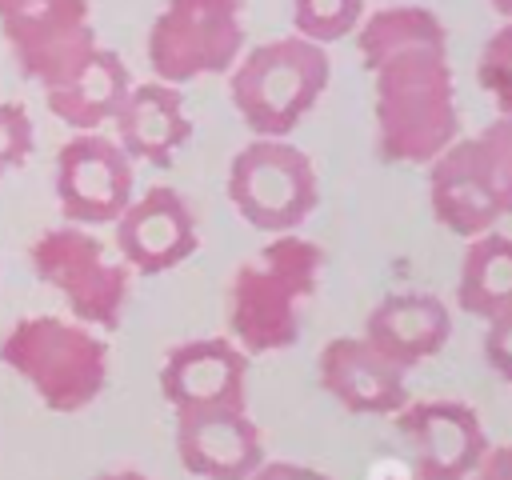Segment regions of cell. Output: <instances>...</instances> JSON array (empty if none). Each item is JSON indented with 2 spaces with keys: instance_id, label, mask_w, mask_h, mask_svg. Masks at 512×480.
Wrapping results in <instances>:
<instances>
[{
  "instance_id": "6da1fadb",
  "label": "cell",
  "mask_w": 512,
  "mask_h": 480,
  "mask_svg": "<svg viewBox=\"0 0 512 480\" xmlns=\"http://www.w3.org/2000/svg\"><path fill=\"white\" fill-rule=\"evenodd\" d=\"M356 52L372 76L380 160L428 164L460 136L448 28L432 8L388 4L380 12H364L356 28Z\"/></svg>"
},
{
  "instance_id": "7a4b0ae2",
  "label": "cell",
  "mask_w": 512,
  "mask_h": 480,
  "mask_svg": "<svg viewBox=\"0 0 512 480\" xmlns=\"http://www.w3.org/2000/svg\"><path fill=\"white\" fill-rule=\"evenodd\" d=\"M324 252L300 232L272 236L248 256L228 288V332L248 356H268L300 340L304 308L320 292Z\"/></svg>"
},
{
  "instance_id": "3957f363",
  "label": "cell",
  "mask_w": 512,
  "mask_h": 480,
  "mask_svg": "<svg viewBox=\"0 0 512 480\" xmlns=\"http://www.w3.org/2000/svg\"><path fill=\"white\" fill-rule=\"evenodd\" d=\"M0 364L28 380L48 412L72 416L100 400L108 384V340L80 320L24 316L4 332Z\"/></svg>"
},
{
  "instance_id": "277c9868",
  "label": "cell",
  "mask_w": 512,
  "mask_h": 480,
  "mask_svg": "<svg viewBox=\"0 0 512 480\" xmlns=\"http://www.w3.org/2000/svg\"><path fill=\"white\" fill-rule=\"evenodd\" d=\"M328 80V48L292 32L240 52V60L228 72V92L252 136L288 140L300 128V120L316 108Z\"/></svg>"
},
{
  "instance_id": "5b68a950",
  "label": "cell",
  "mask_w": 512,
  "mask_h": 480,
  "mask_svg": "<svg viewBox=\"0 0 512 480\" xmlns=\"http://www.w3.org/2000/svg\"><path fill=\"white\" fill-rule=\"evenodd\" d=\"M28 264L40 284L60 292L72 320H80L92 332L120 328L132 296V272L120 256L112 260L108 244L96 232L80 224L44 228L28 248Z\"/></svg>"
},
{
  "instance_id": "8992f818",
  "label": "cell",
  "mask_w": 512,
  "mask_h": 480,
  "mask_svg": "<svg viewBox=\"0 0 512 480\" xmlns=\"http://www.w3.org/2000/svg\"><path fill=\"white\" fill-rule=\"evenodd\" d=\"M228 200L244 224L268 236L300 232V224L320 204V180L308 160L288 140L252 136L228 164Z\"/></svg>"
},
{
  "instance_id": "52a82bcc",
  "label": "cell",
  "mask_w": 512,
  "mask_h": 480,
  "mask_svg": "<svg viewBox=\"0 0 512 480\" xmlns=\"http://www.w3.org/2000/svg\"><path fill=\"white\" fill-rule=\"evenodd\" d=\"M144 48L164 84L224 76L244 52V0H164Z\"/></svg>"
},
{
  "instance_id": "ba28073f",
  "label": "cell",
  "mask_w": 512,
  "mask_h": 480,
  "mask_svg": "<svg viewBox=\"0 0 512 480\" xmlns=\"http://www.w3.org/2000/svg\"><path fill=\"white\" fill-rule=\"evenodd\" d=\"M0 32L16 68L44 92L100 48L88 0H0Z\"/></svg>"
},
{
  "instance_id": "9c48e42d",
  "label": "cell",
  "mask_w": 512,
  "mask_h": 480,
  "mask_svg": "<svg viewBox=\"0 0 512 480\" xmlns=\"http://www.w3.org/2000/svg\"><path fill=\"white\" fill-rule=\"evenodd\" d=\"M136 196V168L128 152L104 132H72L56 152V200L68 224L100 228Z\"/></svg>"
},
{
  "instance_id": "30bf717a",
  "label": "cell",
  "mask_w": 512,
  "mask_h": 480,
  "mask_svg": "<svg viewBox=\"0 0 512 480\" xmlns=\"http://www.w3.org/2000/svg\"><path fill=\"white\" fill-rule=\"evenodd\" d=\"M416 480H464L488 452L484 420L464 400H408L396 412Z\"/></svg>"
},
{
  "instance_id": "8fae6325",
  "label": "cell",
  "mask_w": 512,
  "mask_h": 480,
  "mask_svg": "<svg viewBox=\"0 0 512 480\" xmlns=\"http://www.w3.org/2000/svg\"><path fill=\"white\" fill-rule=\"evenodd\" d=\"M428 204L440 228L460 240L492 232L504 220V204L476 136H456L444 152L428 160Z\"/></svg>"
},
{
  "instance_id": "7c38bea8",
  "label": "cell",
  "mask_w": 512,
  "mask_h": 480,
  "mask_svg": "<svg viewBox=\"0 0 512 480\" xmlns=\"http://www.w3.org/2000/svg\"><path fill=\"white\" fill-rule=\"evenodd\" d=\"M116 256L128 264V272L160 276L184 264L200 248V228L188 208V200L156 184L144 196H132V204L116 216Z\"/></svg>"
},
{
  "instance_id": "4fadbf2b",
  "label": "cell",
  "mask_w": 512,
  "mask_h": 480,
  "mask_svg": "<svg viewBox=\"0 0 512 480\" xmlns=\"http://www.w3.org/2000/svg\"><path fill=\"white\" fill-rule=\"evenodd\" d=\"M160 396L172 412L248 408V352L232 336L184 340L160 364Z\"/></svg>"
},
{
  "instance_id": "5bb4252c",
  "label": "cell",
  "mask_w": 512,
  "mask_h": 480,
  "mask_svg": "<svg viewBox=\"0 0 512 480\" xmlns=\"http://www.w3.org/2000/svg\"><path fill=\"white\" fill-rule=\"evenodd\" d=\"M320 388L352 416H396L408 396V368L364 336H332L316 360Z\"/></svg>"
},
{
  "instance_id": "9a60e30c",
  "label": "cell",
  "mask_w": 512,
  "mask_h": 480,
  "mask_svg": "<svg viewBox=\"0 0 512 480\" xmlns=\"http://www.w3.org/2000/svg\"><path fill=\"white\" fill-rule=\"evenodd\" d=\"M176 456L200 480H252L264 436L248 408H188L176 412Z\"/></svg>"
},
{
  "instance_id": "2e32d148",
  "label": "cell",
  "mask_w": 512,
  "mask_h": 480,
  "mask_svg": "<svg viewBox=\"0 0 512 480\" xmlns=\"http://www.w3.org/2000/svg\"><path fill=\"white\" fill-rule=\"evenodd\" d=\"M112 124H116V144L128 152L132 164L140 160L152 168H172L180 148L192 140L184 96L176 84H164V80L132 84Z\"/></svg>"
},
{
  "instance_id": "e0dca14e",
  "label": "cell",
  "mask_w": 512,
  "mask_h": 480,
  "mask_svg": "<svg viewBox=\"0 0 512 480\" xmlns=\"http://www.w3.org/2000/svg\"><path fill=\"white\" fill-rule=\"evenodd\" d=\"M368 344H376L384 356H392L400 368H416L420 360L436 356L452 336V312L436 292H388L372 304L364 332Z\"/></svg>"
},
{
  "instance_id": "ac0fdd59",
  "label": "cell",
  "mask_w": 512,
  "mask_h": 480,
  "mask_svg": "<svg viewBox=\"0 0 512 480\" xmlns=\"http://www.w3.org/2000/svg\"><path fill=\"white\" fill-rule=\"evenodd\" d=\"M128 88H132L128 64L112 48H96L64 84L44 92V104L72 132H100L120 112Z\"/></svg>"
},
{
  "instance_id": "d6986e66",
  "label": "cell",
  "mask_w": 512,
  "mask_h": 480,
  "mask_svg": "<svg viewBox=\"0 0 512 480\" xmlns=\"http://www.w3.org/2000/svg\"><path fill=\"white\" fill-rule=\"evenodd\" d=\"M456 304L468 316L492 320L496 312L512 308V236L492 228L468 240L460 276H456Z\"/></svg>"
},
{
  "instance_id": "ffe728a7",
  "label": "cell",
  "mask_w": 512,
  "mask_h": 480,
  "mask_svg": "<svg viewBox=\"0 0 512 480\" xmlns=\"http://www.w3.org/2000/svg\"><path fill=\"white\" fill-rule=\"evenodd\" d=\"M364 20V0H292V28L312 44H336L356 36Z\"/></svg>"
},
{
  "instance_id": "44dd1931",
  "label": "cell",
  "mask_w": 512,
  "mask_h": 480,
  "mask_svg": "<svg viewBox=\"0 0 512 480\" xmlns=\"http://www.w3.org/2000/svg\"><path fill=\"white\" fill-rule=\"evenodd\" d=\"M476 84L492 96L500 116H512V20H504L476 56Z\"/></svg>"
},
{
  "instance_id": "7402d4cb",
  "label": "cell",
  "mask_w": 512,
  "mask_h": 480,
  "mask_svg": "<svg viewBox=\"0 0 512 480\" xmlns=\"http://www.w3.org/2000/svg\"><path fill=\"white\" fill-rule=\"evenodd\" d=\"M36 148V128L32 116L24 112V104L0 100V176L20 168Z\"/></svg>"
},
{
  "instance_id": "603a6c76",
  "label": "cell",
  "mask_w": 512,
  "mask_h": 480,
  "mask_svg": "<svg viewBox=\"0 0 512 480\" xmlns=\"http://www.w3.org/2000/svg\"><path fill=\"white\" fill-rule=\"evenodd\" d=\"M476 140L484 144V156H488L504 216H512V116H496Z\"/></svg>"
},
{
  "instance_id": "cb8c5ba5",
  "label": "cell",
  "mask_w": 512,
  "mask_h": 480,
  "mask_svg": "<svg viewBox=\"0 0 512 480\" xmlns=\"http://www.w3.org/2000/svg\"><path fill=\"white\" fill-rule=\"evenodd\" d=\"M484 360L488 368L512 384V308L496 312L492 320H484Z\"/></svg>"
},
{
  "instance_id": "d4e9b609",
  "label": "cell",
  "mask_w": 512,
  "mask_h": 480,
  "mask_svg": "<svg viewBox=\"0 0 512 480\" xmlns=\"http://www.w3.org/2000/svg\"><path fill=\"white\" fill-rule=\"evenodd\" d=\"M252 480H332V476L312 464H300V460H264L252 472Z\"/></svg>"
},
{
  "instance_id": "484cf974",
  "label": "cell",
  "mask_w": 512,
  "mask_h": 480,
  "mask_svg": "<svg viewBox=\"0 0 512 480\" xmlns=\"http://www.w3.org/2000/svg\"><path fill=\"white\" fill-rule=\"evenodd\" d=\"M464 480H512V444L488 448V452L480 456V464H476Z\"/></svg>"
},
{
  "instance_id": "4316f807",
  "label": "cell",
  "mask_w": 512,
  "mask_h": 480,
  "mask_svg": "<svg viewBox=\"0 0 512 480\" xmlns=\"http://www.w3.org/2000/svg\"><path fill=\"white\" fill-rule=\"evenodd\" d=\"M96 480H148V476L136 472V468H112V472H100Z\"/></svg>"
},
{
  "instance_id": "83f0119b",
  "label": "cell",
  "mask_w": 512,
  "mask_h": 480,
  "mask_svg": "<svg viewBox=\"0 0 512 480\" xmlns=\"http://www.w3.org/2000/svg\"><path fill=\"white\" fill-rule=\"evenodd\" d=\"M492 8H496V16H504V20H512V0H488Z\"/></svg>"
},
{
  "instance_id": "f1b7e54d",
  "label": "cell",
  "mask_w": 512,
  "mask_h": 480,
  "mask_svg": "<svg viewBox=\"0 0 512 480\" xmlns=\"http://www.w3.org/2000/svg\"><path fill=\"white\" fill-rule=\"evenodd\" d=\"M396 480H416V476H396Z\"/></svg>"
}]
</instances>
